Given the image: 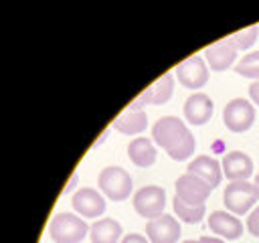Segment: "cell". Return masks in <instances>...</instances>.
I'll use <instances>...</instances> for the list:
<instances>
[{
  "instance_id": "obj_1",
  "label": "cell",
  "mask_w": 259,
  "mask_h": 243,
  "mask_svg": "<svg viewBox=\"0 0 259 243\" xmlns=\"http://www.w3.org/2000/svg\"><path fill=\"white\" fill-rule=\"evenodd\" d=\"M154 142L166 150L172 160H186L196 150V140L190 134L188 126L176 115H162L152 126Z\"/></svg>"
},
{
  "instance_id": "obj_24",
  "label": "cell",
  "mask_w": 259,
  "mask_h": 243,
  "mask_svg": "<svg viewBox=\"0 0 259 243\" xmlns=\"http://www.w3.org/2000/svg\"><path fill=\"white\" fill-rule=\"evenodd\" d=\"M121 243H150V239L140 235V233H130V235H125L121 239Z\"/></svg>"
},
{
  "instance_id": "obj_2",
  "label": "cell",
  "mask_w": 259,
  "mask_h": 243,
  "mask_svg": "<svg viewBox=\"0 0 259 243\" xmlns=\"http://www.w3.org/2000/svg\"><path fill=\"white\" fill-rule=\"evenodd\" d=\"M87 233L89 227L85 219L75 213H57L49 225V235L55 243H79Z\"/></svg>"
},
{
  "instance_id": "obj_15",
  "label": "cell",
  "mask_w": 259,
  "mask_h": 243,
  "mask_svg": "<svg viewBox=\"0 0 259 243\" xmlns=\"http://www.w3.org/2000/svg\"><path fill=\"white\" fill-rule=\"evenodd\" d=\"M172 91H174V75L166 73L160 79H156L148 89H144L134 101H138L140 105H148V103L160 105V103H166L172 97Z\"/></svg>"
},
{
  "instance_id": "obj_5",
  "label": "cell",
  "mask_w": 259,
  "mask_h": 243,
  "mask_svg": "<svg viewBox=\"0 0 259 243\" xmlns=\"http://www.w3.org/2000/svg\"><path fill=\"white\" fill-rule=\"evenodd\" d=\"M164 207H166V192H164L162 186L148 184V186H142L134 194V209H136V213L140 217L148 219V221L164 215Z\"/></svg>"
},
{
  "instance_id": "obj_26",
  "label": "cell",
  "mask_w": 259,
  "mask_h": 243,
  "mask_svg": "<svg viewBox=\"0 0 259 243\" xmlns=\"http://www.w3.org/2000/svg\"><path fill=\"white\" fill-rule=\"evenodd\" d=\"M77 180H79V176H77V174H73V176L69 178V182H67V184L63 186V192H71V190L75 188V184H77Z\"/></svg>"
},
{
  "instance_id": "obj_13",
  "label": "cell",
  "mask_w": 259,
  "mask_h": 243,
  "mask_svg": "<svg viewBox=\"0 0 259 243\" xmlns=\"http://www.w3.org/2000/svg\"><path fill=\"white\" fill-rule=\"evenodd\" d=\"M208 229L227 241L239 239L243 235V223L233 213L227 211H212L208 217Z\"/></svg>"
},
{
  "instance_id": "obj_12",
  "label": "cell",
  "mask_w": 259,
  "mask_h": 243,
  "mask_svg": "<svg viewBox=\"0 0 259 243\" xmlns=\"http://www.w3.org/2000/svg\"><path fill=\"white\" fill-rule=\"evenodd\" d=\"M212 109H214V103L212 99L202 93V91H194L192 95H188V99L184 101V117L188 124L192 126H202L210 119L212 115Z\"/></svg>"
},
{
  "instance_id": "obj_6",
  "label": "cell",
  "mask_w": 259,
  "mask_h": 243,
  "mask_svg": "<svg viewBox=\"0 0 259 243\" xmlns=\"http://www.w3.org/2000/svg\"><path fill=\"white\" fill-rule=\"evenodd\" d=\"M257 190L253 186V182L247 180H237V182H229L225 192H223V200L227 205V209L235 215H243L247 213L255 202H257Z\"/></svg>"
},
{
  "instance_id": "obj_28",
  "label": "cell",
  "mask_w": 259,
  "mask_h": 243,
  "mask_svg": "<svg viewBox=\"0 0 259 243\" xmlns=\"http://www.w3.org/2000/svg\"><path fill=\"white\" fill-rule=\"evenodd\" d=\"M253 186H255V190H257V196H259V174H255V178H253Z\"/></svg>"
},
{
  "instance_id": "obj_11",
  "label": "cell",
  "mask_w": 259,
  "mask_h": 243,
  "mask_svg": "<svg viewBox=\"0 0 259 243\" xmlns=\"http://www.w3.org/2000/svg\"><path fill=\"white\" fill-rule=\"evenodd\" d=\"M148 126V115H146V109L144 105H140L138 101H132L115 119H113V128L121 134H140L144 132Z\"/></svg>"
},
{
  "instance_id": "obj_4",
  "label": "cell",
  "mask_w": 259,
  "mask_h": 243,
  "mask_svg": "<svg viewBox=\"0 0 259 243\" xmlns=\"http://www.w3.org/2000/svg\"><path fill=\"white\" fill-rule=\"evenodd\" d=\"M223 122L235 134L247 132L253 126V122H255V107H253V103L243 99V97L231 99L223 107Z\"/></svg>"
},
{
  "instance_id": "obj_20",
  "label": "cell",
  "mask_w": 259,
  "mask_h": 243,
  "mask_svg": "<svg viewBox=\"0 0 259 243\" xmlns=\"http://www.w3.org/2000/svg\"><path fill=\"white\" fill-rule=\"evenodd\" d=\"M172 207H174V213L178 215V219L184 221V223H190V225L198 223L204 217V213H206V207L204 205H188V202L180 200L178 196H174Z\"/></svg>"
},
{
  "instance_id": "obj_25",
  "label": "cell",
  "mask_w": 259,
  "mask_h": 243,
  "mask_svg": "<svg viewBox=\"0 0 259 243\" xmlns=\"http://www.w3.org/2000/svg\"><path fill=\"white\" fill-rule=\"evenodd\" d=\"M249 95H251V101H253L255 105H259V79L249 85Z\"/></svg>"
},
{
  "instance_id": "obj_21",
  "label": "cell",
  "mask_w": 259,
  "mask_h": 243,
  "mask_svg": "<svg viewBox=\"0 0 259 243\" xmlns=\"http://www.w3.org/2000/svg\"><path fill=\"white\" fill-rule=\"evenodd\" d=\"M235 73L249 79H259V51H253L249 55H243L239 63L235 65Z\"/></svg>"
},
{
  "instance_id": "obj_10",
  "label": "cell",
  "mask_w": 259,
  "mask_h": 243,
  "mask_svg": "<svg viewBox=\"0 0 259 243\" xmlns=\"http://www.w3.org/2000/svg\"><path fill=\"white\" fill-rule=\"evenodd\" d=\"M146 237L150 243H176L180 237V223L172 215H160L146 223Z\"/></svg>"
},
{
  "instance_id": "obj_14",
  "label": "cell",
  "mask_w": 259,
  "mask_h": 243,
  "mask_svg": "<svg viewBox=\"0 0 259 243\" xmlns=\"http://www.w3.org/2000/svg\"><path fill=\"white\" fill-rule=\"evenodd\" d=\"M221 166H223V174L231 182L247 180L253 174V160L245 152H239V150H233V152L225 154Z\"/></svg>"
},
{
  "instance_id": "obj_16",
  "label": "cell",
  "mask_w": 259,
  "mask_h": 243,
  "mask_svg": "<svg viewBox=\"0 0 259 243\" xmlns=\"http://www.w3.org/2000/svg\"><path fill=\"white\" fill-rule=\"evenodd\" d=\"M186 170H188V174L198 176L200 180H204L212 188L219 186L221 180H223V166H221V162L214 160V158H210V156H204V154L202 156H196L194 160H190V164H188Z\"/></svg>"
},
{
  "instance_id": "obj_22",
  "label": "cell",
  "mask_w": 259,
  "mask_h": 243,
  "mask_svg": "<svg viewBox=\"0 0 259 243\" xmlns=\"http://www.w3.org/2000/svg\"><path fill=\"white\" fill-rule=\"evenodd\" d=\"M257 34H259V26H257V24H251L249 28L239 30V32H233V34H229L227 38L237 47V51H247V49H251V47L255 45Z\"/></svg>"
},
{
  "instance_id": "obj_27",
  "label": "cell",
  "mask_w": 259,
  "mask_h": 243,
  "mask_svg": "<svg viewBox=\"0 0 259 243\" xmlns=\"http://www.w3.org/2000/svg\"><path fill=\"white\" fill-rule=\"evenodd\" d=\"M198 243H225V239H221V237H208V235H204V237H200V239H198Z\"/></svg>"
},
{
  "instance_id": "obj_23",
  "label": "cell",
  "mask_w": 259,
  "mask_h": 243,
  "mask_svg": "<svg viewBox=\"0 0 259 243\" xmlns=\"http://www.w3.org/2000/svg\"><path fill=\"white\" fill-rule=\"evenodd\" d=\"M247 229H249L251 235L259 237V207L251 211V215H249V219H247Z\"/></svg>"
},
{
  "instance_id": "obj_3",
  "label": "cell",
  "mask_w": 259,
  "mask_h": 243,
  "mask_svg": "<svg viewBox=\"0 0 259 243\" xmlns=\"http://www.w3.org/2000/svg\"><path fill=\"white\" fill-rule=\"evenodd\" d=\"M97 184L101 192L111 200H125L134 188V180L121 166H107L99 172Z\"/></svg>"
},
{
  "instance_id": "obj_29",
  "label": "cell",
  "mask_w": 259,
  "mask_h": 243,
  "mask_svg": "<svg viewBox=\"0 0 259 243\" xmlns=\"http://www.w3.org/2000/svg\"><path fill=\"white\" fill-rule=\"evenodd\" d=\"M182 243H198V241H194V239H186V241H182Z\"/></svg>"
},
{
  "instance_id": "obj_18",
  "label": "cell",
  "mask_w": 259,
  "mask_h": 243,
  "mask_svg": "<svg viewBox=\"0 0 259 243\" xmlns=\"http://www.w3.org/2000/svg\"><path fill=\"white\" fill-rule=\"evenodd\" d=\"M121 237V225L111 219H97L91 227H89V239L91 243H117V239Z\"/></svg>"
},
{
  "instance_id": "obj_8",
  "label": "cell",
  "mask_w": 259,
  "mask_h": 243,
  "mask_svg": "<svg viewBox=\"0 0 259 243\" xmlns=\"http://www.w3.org/2000/svg\"><path fill=\"white\" fill-rule=\"evenodd\" d=\"M176 196L188 205H204V200L208 198L212 186L206 184L204 180H200L194 174H182L176 178Z\"/></svg>"
},
{
  "instance_id": "obj_7",
  "label": "cell",
  "mask_w": 259,
  "mask_h": 243,
  "mask_svg": "<svg viewBox=\"0 0 259 243\" xmlns=\"http://www.w3.org/2000/svg\"><path fill=\"white\" fill-rule=\"evenodd\" d=\"M174 73H176L178 81L188 89H200L208 81V65L200 55H194V57H188L186 61H182Z\"/></svg>"
},
{
  "instance_id": "obj_9",
  "label": "cell",
  "mask_w": 259,
  "mask_h": 243,
  "mask_svg": "<svg viewBox=\"0 0 259 243\" xmlns=\"http://www.w3.org/2000/svg\"><path fill=\"white\" fill-rule=\"evenodd\" d=\"M71 205L77 211V215L83 217V219H97L105 211V198H103V194L97 192L91 186H81L73 194Z\"/></svg>"
},
{
  "instance_id": "obj_19",
  "label": "cell",
  "mask_w": 259,
  "mask_h": 243,
  "mask_svg": "<svg viewBox=\"0 0 259 243\" xmlns=\"http://www.w3.org/2000/svg\"><path fill=\"white\" fill-rule=\"evenodd\" d=\"M127 156H130V160H132L136 166L148 168V166H152V164L156 162L158 152H156L154 144H152L148 138H134V140L127 144Z\"/></svg>"
},
{
  "instance_id": "obj_17",
  "label": "cell",
  "mask_w": 259,
  "mask_h": 243,
  "mask_svg": "<svg viewBox=\"0 0 259 243\" xmlns=\"http://www.w3.org/2000/svg\"><path fill=\"white\" fill-rule=\"evenodd\" d=\"M235 57H237V47L229 38H223L204 51V61L210 67V71H225L227 67L233 65Z\"/></svg>"
}]
</instances>
